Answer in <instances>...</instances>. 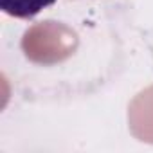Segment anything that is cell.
Instances as JSON below:
<instances>
[{
    "mask_svg": "<svg viewBox=\"0 0 153 153\" xmlns=\"http://www.w3.org/2000/svg\"><path fill=\"white\" fill-rule=\"evenodd\" d=\"M56 0H0V7L9 16L15 18H34L43 9L51 7Z\"/></svg>",
    "mask_w": 153,
    "mask_h": 153,
    "instance_id": "obj_1",
    "label": "cell"
}]
</instances>
